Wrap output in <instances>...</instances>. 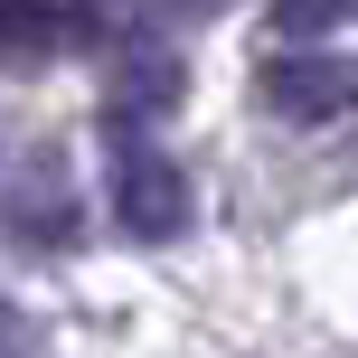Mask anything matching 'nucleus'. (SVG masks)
<instances>
[{"mask_svg":"<svg viewBox=\"0 0 358 358\" xmlns=\"http://www.w3.org/2000/svg\"><path fill=\"white\" fill-rule=\"evenodd\" d=\"M104 170H113V208H123L132 236H179V227H189V189H179L170 151L151 142L132 113H113V132H104Z\"/></svg>","mask_w":358,"mask_h":358,"instance_id":"f257e3e1","label":"nucleus"},{"mask_svg":"<svg viewBox=\"0 0 358 358\" xmlns=\"http://www.w3.org/2000/svg\"><path fill=\"white\" fill-rule=\"evenodd\" d=\"M349 0H283V10H273V38H292V48H311V38L330 29V19H340Z\"/></svg>","mask_w":358,"mask_h":358,"instance_id":"7ed1b4c3","label":"nucleus"},{"mask_svg":"<svg viewBox=\"0 0 358 358\" xmlns=\"http://www.w3.org/2000/svg\"><path fill=\"white\" fill-rule=\"evenodd\" d=\"M264 113L273 123H330V113H358V57H321V48H292L264 66Z\"/></svg>","mask_w":358,"mask_h":358,"instance_id":"f03ea898","label":"nucleus"}]
</instances>
